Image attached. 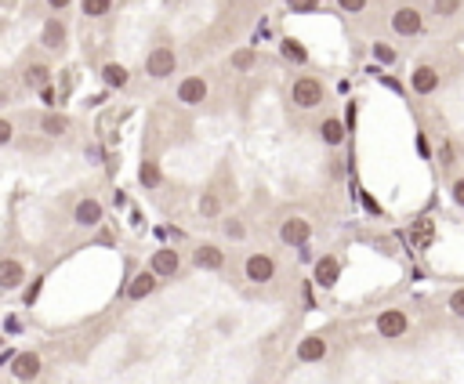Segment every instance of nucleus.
Wrapping results in <instances>:
<instances>
[{"label":"nucleus","mask_w":464,"mask_h":384,"mask_svg":"<svg viewBox=\"0 0 464 384\" xmlns=\"http://www.w3.org/2000/svg\"><path fill=\"white\" fill-rule=\"evenodd\" d=\"M312 239V221L309 218H286L280 225V243L283 247H305Z\"/></svg>","instance_id":"obj_4"},{"label":"nucleus","mask_w":464,"mask_h":384,"mask_svg":"<svg viewBox=\"0 0 464 384\" xmlns=\"http://www.w3.org/2000/svg\"><path fill=\"white\" fill-rule=\"evenodd\" d=\"M323 98H327V87H323V80H319V76H298L291 84V102L298 109H319Z\"/></svg>","instance_id":"obj_1"},{"label":"nucleus","mask_w":464,"mask_h":384,"mask_svg":"<svg viewBox=\"0 0 464 384\" xmlns=\"http://www.w3.org/2000/svg\"><path fill=\"white\" fill-rule=\"evenodd\" d=\"M11 138H15V123H11V116H4L0 120V146H11Z\"/></svg>","instance_id":"obj_32"},{"label":"nucleus","mask_w":464,"mask_h":384,"mask_svg":"<svg viewBox=\"0 0 464 384\" xmlns=\"http://www.w3.org/2000/svg\"><path fill=\"white\" fill-rule=\"evenodd\" d=\"M193 265L203 268V272H221L225 268V250H221L218 243H200L193 250Z\"/></svg>","instance_id":"obj_9"},{"label":"nucleus","mask_w":464,"mask_h":384,"mask_svg":"<svg viewBox=\"0 0 464 384\" xmlns=\"http://www.w3.org/2000/svg\"><path fill=\"white\" fill-rule=\"evenodd\" d=\"M439 84H442V76H439L436 66H418V69L410 73V87H413V94H436Z\"/></svg>","instance_id":"obj_10"},{"label":"nucleus","mask_w":464,"mask_h":384,"mask_svg":"<svg viewBox=\"0 0 464 384\" xmlns=\"http://www.w3.org/2000/svg\"><path fill=\"white\" fill-rule=\"evenodd\" d=\"M254 58H258V55H254V47H243V51H232L229 66H232V69H250Z\"/></svg>","instance_id":"obj_27"},{"label":"nucleus","mask_w":464,"mask_h":384,"mask_svg":"<svg viewBox=\"0 0 464 384\" xmlns=\"http://www.w3.org/2000/svg\"><path fill=\"white\" fill-rule=\"evenodd\" d=\"M450 196H454V203H457V207H464V174H461V178L450 185Z\"/></svg>","instance_id":"obj_34"},{"label":"nucleus","mask_w":464,"mask_h":384,"mask_svg":"<svg viewBox=\"0 0 464 384\" xmlns=\"http://www.w3.org/2000/svg\"><path fill=\"white\" fill-rule=\"evenodd\" d=\"M450 312H454L457 319H464V286L450 294Z\"/></svg>","instance_id":"obj_31"},{"label":"nucleus","mask_w":464,"mask_h":384,"mask_svg":"<svg viewBox=\"0 0 464 384\" xmlns=\"http://www.w3.org/2000/svg\"><path fill=\"white\" fill-rule=\"evenodd\" d=\"M327 356H330L327 338H316V333H312V338H305V341L298 344V359L301 363H323Z\"/></svg>","instance_id":"obj_15"},{"label":"nucleus","mask_w":464,"mask_h":384,"mask_svg":"<svg viewBox=\"0 0 464 384\" xmlns=\"http://www.w3.org/2000/svg\"><path fill=\"white\" fill-rule=\"evenodd\" d=\"M80 11H84V19H102V15L113 11V4H109V0H84Z\"/></svg>","instance_id":"obj_26"},{"label":"nucleus","mask_w":464,"mask_h":384,"mask_svg":"<svg viewBox=\"0 0 464 384\" xmlns=\"http://www.w3.org/2000/svg\"><path fill=\"white\" fill-rule=\"evenodd\" d=\"M178 268H182V258H178V250L174 247H160L153 258H149V272L160 279H167V276H178Z\"/></svg>","instance_id":"obj_8"},{"label":"nucleus","mask_w":464,"mask_h":384,"mask_svg":"<svg viewBox=\"0 0 464 384\" xmlns=\"http://www.w3.org/2000/svg\"><path fill=\"white\" fill-rule=\"evenodd\" d=\"M457 11H461L457 0H436V4H431V15H439V19H450Z\"/></svg>","instance_id":"obj_29"},{"label":"nucleus","mask_w":464,"mask_h":384,"mask_svg":"<svg viewBox=\"0 0 464 384\" xmlns=\"http://www.w3.org/2000/svg\"><path fill=\"white\" fill-rule=\"evenodd\" d=\"M22 84L29 91H47V87H51V69H47L44 62H33V66L22 69Z\"/></svg>","instance_id":"obj_16"},{"label":"nucleus","mask_w":464,"mask_h":384,"mask_svg":"<svg viewBox=\"0 0 464 384\" xmlns=\"http://www.w3.org/2000/svg\"><path fill=\"white\" fill-rule=\"evenodd\" d=\"M73 218H76V225H84V229L98 225V221H102V203H98V200H80L76 211H73Z\"/></svg>","instance_id":"obj_17"},{"label":"nucleus","mask_w":464,"mask_h":384,"mask_svg":"<svg viewBox=\"0 0 464 384\" xmlns=\"http://www.w3.org/2000/svg\"><path fill=\"white\" fill-rule=\"evenodd\" d=\"M221 232H225V239H232V243H243V239L250 236L243 218H225V221H221Z\"/></svg>","instance_id":"obj_25"},{"label":"nucleus","mask_w":464,"mask_h":384,"mask_svg":"<svg viewBox=\"0 0 464 384\" xmlns=\"http://www.w3.org/2000/svg\"><path fill=\"white\" fill-rule=\"evenodd\" d=\"M102 80H105V87H127V80H131V73H127L123 66H117V62H105L102 66Z\"/></svg>","instance_id":"obj_22"},{"label":"nucleus","mask_w":464,"mask_h":384,"mask_svg":"<svg viewBox=\"0 0 464 384\" xmlns=\"http://www.w3.org/2000/svg\"><path fill=\"white\" fill-rule=\"evenodd\" d=\"M87 159H102V149L98 146H87Z\"/></svg>","instance_id":"obj_35"},{"label":"nucleus","mask_w":464,"mask_h":384,"mask_svg":"<svg viewBox=\"0 0 464 384\" xmlns=\"http://www.w3.org/2000/svg\"><path fill=\"white\" fill-rule=\"evenodd\" d=\"M156 279H160V276H153V272H138V276L131 279V286H127V297H131V301L149 297V294L156 290Z\"/></svg>","instance_id":"obj_19"},{"label":"nucleus","mask_w":464,"mask_h":384,"mask_svg":"<svg viewBox=\"0 0 464 384\" xmlns=\"http://www.w3.org/2000/svg\"><path fill=\"white\" fill-rule=\"evenodd\" d=\"M243 268H247V279L250 283H268L272 276H276V258L265 254V250H254L250 258L243 261Z\"/></svg>","instance_id":"obj_7"},{"label":"nucleus","mask_w":464,"mask_h":384,"mask_svg":"<svg viewBox=\"0 0 464 384\" xmlns=\"http://www.w3.org/2000/svg\"><path fill=\"white\" fill-rule=\"evenodd\" d=\"M374 58L381 62V66H392L399 55H395V47H392V44H374Z\"/></svg>","instance_id":"obj_30"},{"label":"nucleus","mask_w":464,"mask_h":384,"mask_svg":"<svg viewBox=\"0 0 464 384\" xmlns=\"http://www.w3.org/2000/svg\"><path fill=\"white\" fill-rule=\"evenodd\" d=\"M40 366H44V363H40V351H37V348H22L19 356H15V363L8 366V370H11L15 381H22V384H26V381L40 377Z\"/></svg>","instance_id":"obj_5"},{"label":"nucleus","mask_w":464,"mask_h":384,"mask_svg":"<svg viewBox=\"0 0 464 384\" xmlns=\"http://www.w3.org/2000/svg\"><path fill=\"white\" fill-rule=\"evenodd\" d=\"M22 283H26V265L19 258L0 261V290H19Z\"/></svg>","instance_id":"obj_12"},{"label":"nucleus","mask_w":464,"mask_h":384,"mask_svg":"<svg viewBox=\"0 0 464 384\" xmlns=\"http://www.w3.org/2000/svg\"><path fill=\"white\" fill-rule=\"evenodd\" d=\"M207 91H211V87H207V80H203V76H185L174 94H178V102H182V105H200V102L207 98Z\"/></svg>","instance_id":"obj_11"},{"label":"nucleus","mask_w":464,"mask_h":384,"mask_svg":"<svg viewBox=\"0 0 464 384\" xmlns=\"http://www.w3.org/2000/svg\"><path fill=\"white\" fill-rule=\"evenodd\" d=\"M406 330H410V315L403 308H385L377 315V333H381V338L395 341V338H403Z\"/></svg>","instance_id":"obj_6"},{"label":"nucleus","mask_w":464,"mask_h":384,"mask_svg":"<svg viewBox=\"0 0 464 384\" xmlns=\"http://www.w3.org/2000/svg\"><path fill=\"white\" fill-rule=\"evenodd\" d=\"M280 51H283V58H286V62H294V66H305V62H309L305 44H298V40H291V37H286V40L280 44Z\"/></svg>","instance_id":"obj_24"},{"label":"nucleus","mask_w":464,"mask_h":384,"mask_svg":"<svg viewBox=\"0 0 464 384\" xmlns=\"http://www.w3.org/2000/svg\"><path fill=\"white\" fill-rule=\"evenodd\" d=\"M40 131H44L47 138L69 134V116H62V113H44V116H40Z\"/></svg>","instance_id":"obj_21"},{"label":"nucleus","mask_w":464,"mask_h":384,"mask_svg":"<svg viewBox=\"0 0 464 384\" xmlns=\"http://www.w3.org/2000/svg\"><path fill=\"white\" fill-rule=\"evenodd\" d=\"M138 185L141 189H160L164 185V171H160L156 159H141L138 164Z\"/></svg>","instance_id":"obj_18"},{"label":"nucleus","mask_w":464,"mask_h":384,"mask_svg":"<svg viewBox=\"0 0 464 384\" xmlns=\"http://www.w3.org/2000/svg\"><path fill=\"white\" fill-rule=\"evenodd\" d=\"M431 239H436V236H431V225H428V221L413 225V243H418L421 250H424V247H431Z\"/></svg>","instance_id":"obj_28"},{"label":"nucleus","mask_w":464,"mask_h":384,"mask_svg":"<svg viewBox=\"0 0 464 384\" xmlns=\"http://www.w3.org/2000/svg\"><path fill=\"white\" fill-rule=\"evenodd\" d=\"M174 66H178V55H174V47H153L149 58H146V73H149L153 80L174 76Z\"/></svg>","instance_id":"obj_3"},{"label":"nucleus","mask_w":464,"mask_h":384,"mask_svg":"<svg viewBox=\"0 0 464 384\" xmlns=\"http://www.w3.org/2000/svg\"><path fill=\"white\" fill-rule=\"evenodd\" d=\"M66 40H69V29L62 26L58 19H47V22H44V29H40V44L47 47V51H62V47H66Z\"/></svg>","instance_id":"obj_13"},{"label":"nucleus","mask_w":464,"mask_h":384,"mask_svg":"<svg viewBox=\"0 0 464 384\" xmlns=\"http://www.w3.org/2000/svg\"><path fill=\"white\" fill-rule=\"evenodd\" d=\"M392 33L406 37V40H418L424 33V15L418 8H395L392 11Z\"/></svg>","instance_id":"obj_2"},{"label":"nucleus","mask_w":464,"mask_h":384,"mask_svg":"<svg viewBox=\"0 0 464 384\" xmlns=\"http://www.w3.org/2000/svg\"><path fill=\"white\" fill-rule=\"evenodd\" d=\"M341 279V261L334 258V254H327V258L316 261V283L323 286V290H330V286H338Z\"/></svg>","instance_id":"obj_14"},{"label":"nucleus","mask_w":464,"mask_h":384,"mask_svg":"<svg viewBox=\"0 0 464 384\" xmlns=\"http://www.w3.org/2000/svg\"><path fill=\"white\" fill-rule=\"evenodd\" d=\"M319 138H323L327 146H341L345 141V120L341 116H327L323 123H319Z\"/></svg>","instance_id":"obj_20"},{"label":"nucleus","mask_w":464,"mask_h":384,"mask_svg":"<svg viewBox=\"0 0 464 384\" xmlns=\"http://www.w3.org/2000/svg\"><path fill=\"white\" fill-rule=\"evenodd\" d=\"M196 214H200V218H218V214H221V196H218L214 189H207L203 196H200V203H196Z\"/></svg>","instance_id":"obj_23"},{"label":"nucleus","mask_w":464,"mask_h":384,"mask_svg":"<svg viewBox=\"0 0 464 384\" xmlns=\"http://www.w3.org/2000/svg\"><path fill=\"white\" fill-rule=\"evenodd\" d=\"M338 8H341V11H348V15H359V11H366V4H363V0H338Z\"/></svg>","instance_id":"obj_33"}]
</instances>
